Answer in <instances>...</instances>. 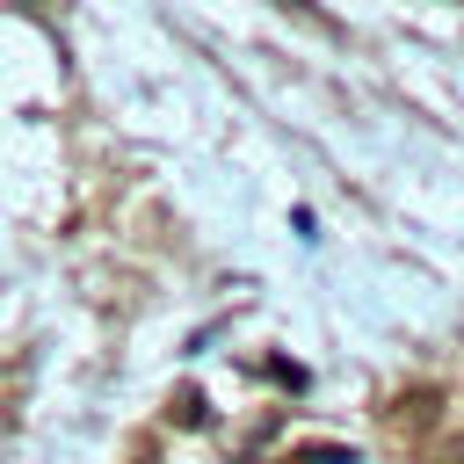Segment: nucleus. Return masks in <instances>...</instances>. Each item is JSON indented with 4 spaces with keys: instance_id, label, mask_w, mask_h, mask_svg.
Returning a JSON list of instances; mask_svg holds the SVG:
<instances>
[{
    "instance_id": "1",
    "label": "nucleus",
    "mask_w": 464,
    "mask_h": 464,
    "mask_svg": "<svg viewBox=\"0 0 464 464\" xmlns=\"http://www.w3.org/2000/svg\"><path fill=\"white\" fill-rule=\"evenodd\" d=\"M290 464H362V457H355L348 442H304V450H297Z\"/></svg>"
},
{
    "instance_id": "2",
    "label": "nucleus",
    "mask_w": 464,
    "mask_h": 464,
    "mask_svg": "<svg viewBox=\"0 0 464 464\" xmlns=\"http://www.w3.org/2000/svg\"><path fill=\"white\" fill-rule=\"evenodd\" d=\"M268 7H290V14H304V22H319V29H326V14H319L312 0H268Z\"/></svg>"
},
{
    "instance_id": "3",
    "label": "nucleus",
    "mask_w": 464,
    "mask_h": 464,
    "mask_svg": "<svg viewBox=\"0 0 464 464\" xmlns=\"http://www.w3.org/2000/svg\"><path fill=\"white\" fill-rule=\"evenodd\" d=\"M428 464H464V442H442V450H435Z\"/></svg>"
}]
</instances>
